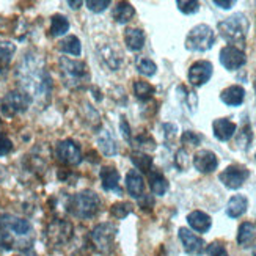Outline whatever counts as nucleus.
I'll list each match as a JSON object with an SVG mask.
<instances>
[{"mask_svg":"<svg viewBox=\"0 0 256 256\" xmlns=\"http://www.w3.org/2000/svg\"><path fill=\"white\" fill-rule=\"evenodd\" d=\"M68 5L72 8V10H77V8H79L80 5H84V2H71V0H70V2H68Z\"/></svg>","mask_w":256,"mask_h":256,"instance_id":"obj_46","label":"nucleus"},{"mask_svg":"<svg viewBox=\"0 0 256 256\" xmlns=\"http://www.w3.org/2000/svg\"><path fill=\"white\" fill-rule=\"evenodd\" d=\"M98 144H99V150H101L106 156H114L116 152V144L114 137L110 136L107 130H101L98 136Z\"/></svg>","mask_w":256,"mask_h":256,"instance_id":"obj_30","label":"nucleus"},{"mask_svg":"<svg viewBox=\"0 0 256 256\" xmlns=\"http://www.w3.org/2000/svg\"><path fill=\"white\" fill-rule=\"evenodd\" d=\"M55 158L63 165H77L82 162V151L79 144L72 140H63L55 148Z\"/></svg>","mask_w":256,"mask_h":256,"instance_id":"obj_11","label":"nucleus"},{"mask_svg":"<svg viewBox=\"0 0 256 256\" xmlns=\"http://www.w3.org/2000/svg\"><path fill=\"white\" fill-rule=\"evenodd\" d=\"M187 224L192 230L203 234V232H208L210 226H212V220L203 210H194V212L187 216Z\"/></svg>","mask_w":256,"mask_h":256,"instance_id":"obj_19","label":"nucleus"},{"mask_svg":"<svg viewBox=\"0 0 256 256\" xmlns=\"http://www.w3.org/2000/svg\"><path fill=\"white\" fill-rule=\"evenodd\" d=\"M58 48H60L62 52L74 55V57H79L80 52H82L80 41H79V38L74 36V35H70V36H66L64 40H62L58 42Z\"/></svg>","mask_w":256,"mask_h":256,"instance_id":"obj_27","label":"nucleus"},{"mask_svg":"<svg viewBox=\"0 0 256 256\" xmlns=\"http://www.w3.org/2000/svg\"><path fill=\"white\" fill-rule=\"evenodd\" d=\"M194 166L200 173H212L218 166V159L216 152L209 150H200L194 156Z\"/></svg>","mask_w":256,"mask_h":256,"instance_id":"obj_15","label":"nucleus"},{"mask_svg":"<svg viewBox=\"0 0 256 256\" xmlns=\"http://www.w3.org/2000/svg\"><path fill=\"white\" fill-rule=\"evenodd\" d=\"M101 200L93 190H82L70 198L68 210L77 218H92L99 212Z\"/></svg>","mask_w":256,"mask_h":256,"instance_id":"obj_4","label":"nucleus"},{"mask_svg":"<svg viewBox=\"0 0 256 256\" xmlns=\"http://www.w3.org/2000/svg\"><path fill=\"white\" fill-rule=\"evenodd\" d=\"M238 126L228 118H217L212 123V132L214 137L220 142H228L236 134Z\"/></svg>","mask_w":256,"mask_h":256,"instance_id":"obj_16","label":"nucleus"},{"mask_svg":"<svg viewBox=\"0 0 256 256\" xmlns=\"http://www.w3.org/2000/svg\"><path fill=\"white\" fill-rule=\"evenodd\" d=\"M116 232H118V228L114 224L98 225L90 232V242H92L93 248L101 254H108L115 246Z\"/></svg>","mask_w":256,"mask_h":256,"instance_id":"obj_7","label":"nucleus"},{"mask_svg":"<svg viewBox=\"0 0 256 256\" xmlns=\"http://www.w3.org/2000/svg\"><path fill=\"white\" fill-rule=\"evenodd\" d=\"M206 252H208L209 256H228V252H226L225 246L222 242H212V244H209Z\"/></svg>","mask_w":256,"mask_h":256,"instance_id":"obj_40","label":"nucleus"},{"mask_svg":"<svg viewBox=\"0 0 256 256\" xmlns=\"http://www.w3.org/2000/svg\"><path fill=\"white\" fill-rule=\"evenodd\" d=\"M250 172L242 165H230L218 174L220 182L224 184L226 188L231 190H236V188L242 187L244 182L248 180Z\"/></svg>","mask_w":256,"mask_h":256,"instance_id":"obj_10","label":"nucleus"},{"mask_svg":"<svg viewBox=\"0 0 256 256\" xmlns=\"http://www.w3.org/2000/svg\"><path fill=\"white\" fill-rule=\"evenodd\" d=\"M174 164H176V166L181 172L187 170V166H188V164H190V162H188V156H187V151L186 150H180V151L176 152Z\"/></svg>","mask_w":256,"mask_h":256,"instance_id":"obj_42","label":"nucleus"},{"mask_svg":"<svg viewBox=\"0 0 256 256\" xmlns=\"http://www.w3.org/2000/svg\"><path fill=\"white\" fill-rule=\"evenodd\" d=\"M181 142H182V144H186V146H198L200 142H202V137L194 130H186L181 137Z\"/></svg>","mask_w":256,"mask_h":256,"instance_id":"obj_39","label":"nucleus"},{"mask_svg":"<svg viewBox=\"0 0 256 256\" xmlns=\"http://www.w3.org/2000/svg\"><path fill=\"white\" fill-rule=\"evenodd\" d=\"M256 239V225L252 222H244L238 231V244L240 247H250Z\"/></svg>","mask_w":256,"mask_h":256,"instance_id":"obj_23","label":"nucleus"},{"mask_svg":"<svg viewBox=\"0 0 256 256\" xmlns=\"http://www.w3.org/2000/svg\"><path fill=\"white\" fill-rule=\"evenodd\" d=\"M101 182L106 192H116L118 195L123 194V188L120 187V173L114 166H104L101 170Z\"/></svg>","mask_w":256,"mask_h":256,"instance_id":"obj_17","label":"nucleus"},{"mask_svg":"<svg viewBox=\"0 0 256 256\" xmlns=\"http://www.w3.org/2000/svg\"><path fill=\"white\" fill-rule=\"evenodd\" d=\"M30 104H32V99L26 93H22L20 90L10 92L2 101V112L6 116H14V115L26 112Z\"/></svg>","mask_w":256,"mask_h":256,"instance_id":"obj_9","label":"nucleus"},{"mask_svg":"<svg viewBox=\"0 0 256 256\" xmlns=\"http://www.w3.org/2000/svg\"><path fill=\"white\" fill-rule=\"evenodd\" d=\"M176 5L178 10L184 14H195L200 10V2H195V0H190V2H187V0H178Z\"/></svg>","mask_w":256,"mask_h":256,"instance_id":"obj_37","label":"nucleus"},{"mask_svg":"<svg viewBox=\"0 0 256 256\" xmlns=\"http://www.w3.org/2000/svg\"><path fill=\"white\" fill-rule=\"evenodd\" d=\"M234 4H236V2H232V0H230V2H222V0H214V5H217L218 8H224V10H230Z\"/></svg>","mask_w":256,"mask_h":256,"instance_id":"obj_45","label":"nucleus"},{"mask_svg":"<svg viewBox=\"0 0 256 256\" xmlns=\"http://www.w3.org/2000/svg\"><path fill=\"white\" fill-rule=\"evenodd\" d=\"M132 212V204L130 203H115L110 208V214L116 218H124Z\"/></svg>","mask_w":256,"mask_h":256,"instance_id":"obj_35","label":"nucleus"},{"mask_svg":"<svg viewBox=\"0 0 256 256\" xmlns=\"http://www.w3.org/2000/svg\"><path fill=\"white\" fill-rule=\"evenodd\" d=\"M220 63L225 70L236 71L247 63V57H246V54H244L242 49H239L238 46H231V44H228V46H225L220 50Z\"/></svg>","mask_w":256,"mask_h":256,"instance_id":"obj_12","label":"nucleus"},{"mask_svg":"<svg viewBox=\"0 0 256 256\" xmlns=\"http://www.w3.org/2000/svg\"><path fill=\"white\" fill-rule=\"evenodd\" d=\"M254 93H256V80H254Z\"/></svg>","mask_w":256,"mask_h":256,"instance_id":"obj_48","label":"nucleus"},{"mask_svg":"<svg viewBox=\"0 0 256 256\" xmlns=\"http://www.w3.org/2000/svg\"><path fill=\"white\" fill-rule=\"evenodd\" d=\"M132 143L136 144L137 148L140 150H148V151H152L156 150V142L152 140V137L146 136V134H143V136H138L132 140Z\"/></svg>","mask_w":256,"mask_h":256,"instance_id":"obj_36","label":"nucleus"},{"mask_svg":"<svg viewBox=\"0 0 256 256\" xmlns=\"http://www.w3.org/2000/svg\"><path fill=\"white\" fill-rule=\"evenodd\" d=\"M16 76L19 80V90L26 93L32 102L35 99H49L52 80L38 55L27 54L24 60L19 63Z\"/></svg>","mask_w":256,"mask_h":256,"instance_id":"obj_1","label":"nucleus"},{"mask_svg":"<svg viewBox=\"0 0 256 256\" xmlns=\"http://www.w3.org/2000/svg\"><path fill=\"white\" fill-rule=\"evenodd\" d=\"M252 138H253V134H252V129H250V126L248 124H246L242 128V130L239 132V137H238V144L240 148H248V144H250V142H252Z\"/></svg>","mask_w":256,"mask_h":256,"instance_id":"obj_38","label":"nucleus"},{"mask_svg":"<svg viewBox=\"0 0 256 256\" xmlns=\"http://www.w3.org/2000/svg\"><path fill=\"white\" fill-rule=\"evenodd\" d=\"M70 30V20L63 14H54L50 19V35L62 36Z\"/></svg>","mask_w":256,"mask_h":256,"instance_id":"obj_28","label":"nucleus"},{"mask_svg":"<svg viewBox=\"0 0 256 256\" xmlns=\"http://www.w3.org/2000/svg\"><path fill=\"white\" fill-rule=\"evenodd\" d=\"M218 32L228 42H231V46L244 44L248 32V19L246 18V14L236 13L226 18L225 20L218 22Z\"/></svg>","mask_w":256,"mask_h":256,"instance_id":"obj_5","label":"nucleus"},{"mask_svg":"<svg viewBox=\"0 0 256 256\" xmlns=\"http://www.w3.org/2000/svg\"><path fill=\"white\" fill-rule=\"evenodd\" d=\"M148 180H150V187H151V192L154 195H165L166 190H168V181L165 180L164 174L159 172H150L148 173Z\"/></svg>","mask_w":256,"mask_h":256,"instance_id":"obj_25","label":"nucleus"},{"mask_svg":"<svg viewBox=\"0 0 256 256\" xmlns=\"http://www.w3.org/2000/svg\"><path fill=\"white\" fill-rule=\"evenodd\" d=\"M126 188L132 198L140 200L144 195V181L137 170H130L126 174Z\"/></svg>","mask_w":256,"mask_h":256,"instance_id":"obj_20","label":"nucleus"},{"mask_svg":"<svg viewBox=\"0 0 256 256\" xmlns=\"http://www.w3.org/2000/svg\"><path fill=\"white\" fill-rule=\"evenodd\" d=\"M248 208V200L246 195H234L230 198V202L226 204V216L231 218H239L247 212Z\"/></svg>","mask_w":256,"mask_h":256,"instance_id":"obj_21","label":"nucleus"},{"mask_svg":"<svg viewBox=\"0 0 256 256\" xmlns=\"http://www.w3.org/2000/svg\"><path fill=\"white\" fill-rule=\"evenodd\" d=\"M136 66H137V71H138L142 76H146V77L154 76L156 71H158V66H156V63H154L152 60L146 58V57H140V58H137Z\"/></svg>","mask_w":256,"mask_h":256,"instance_id":"obj_33","label":"nucleus"},{"mask_svg":"<svg viewBox=\"0 0 256 256\" xmlns=\"http://www.w3.org/2000/svg\"><path fill=\"white\" fill-rule=\"evenodd\" d=\"M178 93H182L180 94L184 101H186V106L187 108L190 110V114H195V110H196V106H198V98L194 92H188L186 86H178Z\"/></svg>","mask_w":256,"mask_h":256,"instance_id":"obj_34","label":"nucleus"},{"mask_svg":"<svg viewBox=\"0 0 256 256\" xmlns=\"http://www.w3.org/2000/svg\"><path fill=\"white\" fill-rule=\"evenodd\" d=\"M154 86L150 82L144 80H136L134 82V93L140 99V101H148V99L154 94Z\"/></svg>","mask_w":256,"mask_h":256,"instance_id":"obj_31","label":"nucleus"},{"mask_svg":"<svg viewBox=\"0 0 256 256\" xmlns=\"http://www.w3.org/2000/svg\"><path fill=\"white\" fill-rule=\"evenodd\" d=\"M220 99L230 107H239L246 99V90L240 85H231L220 93Z\"/></svg>","mask_w":256,"mask_h":256,"instance_id":"obj_18","label":"nucleus"},{"mask_svg":"<svg viewBox=\"0 0 256 256\" xmlns=\"http://www.w3.org/2000/svg\"><path fill=\"white\" fill-rule=\"evenodd\" d=\"M216 33L206 24L195 26L186 38V48L192 52H206L214 46Z\"/></svg>","mask_w":256,"mask_h":256,"instance_id":"obj_6","label":"nucleus"},{"mask_svg":"<svg viewBox=\"0 0 256 256\" xmlns=\"http://www.w3.org/2000/svg\"><path fill=\"white\" fill-rule=\"evenodd\" d=\"M253 256H256V247H254V250H253Z\"/></svg>","mask_w":256,"mask_h":256,"instance_id":"obj_47","label":"nucleus"},{"mask_svg":"<svg viewBox=\"0 0 256 256\" xmlns=\"http://www.w3.org/2000/svg\"><path fill=\"white\" fill-rule=\"evenodd\" d=\"M124 42L129 50L132 52H138L143 49L144 44V33L140 28H128L124 32Z\"/></svg>","mask_w":256,"mask_h":256,"instance_id":"obj_22","label":"nucleus"},{"mask_svg":"<svg viewBox=\"0 0 256 256\" xmlns=\"http://www.w3.org/2000/svg\"><path fill=\"white\" fill-rule=\"evenodd\" d=\"M11 151H13V142L0 132V156H8Z\"/></svg>","mask_w":256,"mask_h":256,"instance_id":"obj_43","label":"nucleus"},{"mask_svg":"<svg viewBox=\"0 0 256 256\" xmlns=\"http://www.w3.org/2000/svg\"><path fill=\"white\" fill-rule=\"evenodd\" d=\"M16 52V46L10 41H0V68H6Z\"/></svg>","mask_w":256,"mask_h":256,"instance_id":"obj_32","label":"nucleus"},{"mask_svg":"<svg viewBox=\"0 0 256 256\" xmlns=\"http://www.w3.org/2000/svg\"><path fill=\"white\" fill-rule=\"evenodd\" d=\"M85 5L88 6V10L93 11V13H102L110 5V0H88Z\"/></svg>","mask_w":256,"mask_h":256,"instance_id":"obj_41","label":"nucleus"},{"mask_svg":"<svg viewBox=\"0 0 256 256\" xmlns=\"http://www.w3.org/2000/svg\"><path fill=\"white\" fill-rule=\"evenodd\" d=\"M130 160L137 168V172L140 170L143 173H150L152 168V158H150L146 152H132Z\"/></svg>","mask_w":256,"mask_h":256,"instance_id":"obj_29","label":"nucleus"},{"mask_svg":"<svg viewBox=\"0 0 256 256\" xmlns=\"http://www.w3.org/2000/svg\"><path fill=\"white\" fill-rule=\"evenodd\" d=\"M212 72H214L212 63L208 60H200L188 68L187 79L194 86H202L206 82H209V79L212 77Z\"/></svg>","mask_w":256,"mask_h":256,"instance_id":"obj_13","label":"nucleus"},{"mask_svg":"<svg viewBox=\"0 0 256 256\" xmlns=\"http://www.w3.org/2000/svg\"><path fill=\"white\" fill-rule=\"evenodd\" d=\"M254 159H256V156H254Z\"/></svg>","mask_w":256,"mask_h":256,"instance_id":"obj_49","label":"nucleus"},{"mask_svg":"<svg viewBox=\"0 0 256 256\" xmlns=\"http://www.w3.org/2000/svg\"><path fill=\"white\" fill-rule=\"evenodd\" d=\"M101 57L107 63L108 68L114 71H116L120 68L121 62H123V54H120L115 48L110 46V44H106V46L101 48Z\"/></svg>","mask_w":256,"mask_h":256,"instance_id":"obj_24","label":"nucleus"},{"mask_svg":"<svg viewBox=\"0 0 256 256\" xmlns=\"http://www.w3.org/2000/svg\"><path fill=\"white\" fill-rule=\"evenodd\" d=\"M33 244V228L30 222L11 214L0 216V248L28 250Z\"/></svg>","mask_w":256,"mask_h":256,"instance_id":"obj_2","label":"nucleus"},{"mask_svg":"<svg viewBox=\"0 0 256 256\" xmlns=\"http://www.w3.org/2000/svg\"><path fill=\"white\" fill-rule=\"evenodd\" d=\"M178 236H180V240L182 244V248L186 253L194 254V256H200L204 253V246H206L204 240L202 238H198L196 234H194L190 230L180 228Z\"/></svg>","mask_w":256,"mask_h":256,"instance_id":"obj_14","label":"nucleus"},{"mask_svg":"<svg viewBox=\"0 0 256 256\" xmlns=\"http://www.w3.org/2000/svg\"><path fill=\"white\" fill-rule=\"evenodd\" d=\"M120 129H121V132H123V136H124V138H126L128 142H130V128H129V124H128V121H126V118H121V123H120Z\"/></svg>","mask_w":256,"mask_h":256,"instance_id":"obj_44","label":"nucleus"},{"mask_svg":"<svg viewBox=\"0 0 256 256\" xmlns=\"http://www.w3.org/2000/svg\"><path fill=\"white\" fill-rule=\"evenodd\" d=\"M134 14H136V10L129 2H120L112 11V16L118 24H126L134 18Z\"/></svg>","mask_w":256,"mask_h":256,"instance_id":"obj_26","label":"nucleus"},{"mask_svg":"<svg viewBox=\"0 0 256 256\" xmlns=\"http://www.w3.org/2000/svg\"><path fill=\"white\" fill-rule=\"evenodd\" d=\"M72 238V225L66 220H54L48 225L46 231H44V239H46L48 246L58 248L66 246Z\"/></svg>","mask_w":256,"mask_h":256,"instance_id":"obj_8","label":"nucleus"},{"mask_svg":"<svg viewBox=\"0 0 256 256\" xmlns=\"http://www.w3.org/2000/svg\"><path fill=\"white\" fill-rule=\"evenodd\" d=\"M58 64H60L63 84L68 88H72V90H76V88H82L88 80H90V72H88V68L84 62L62 57Z\"/></svg>","mask_w":256,"mask_h":256,"instance_id":"obj_3","label":"nucleus"}]
</instances>
